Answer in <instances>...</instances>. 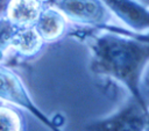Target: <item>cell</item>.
Listing matches in <instances>:
<instances>
[{
    "mask_svg": "<svg viewBox=\"0 0 149 131\" xmlns=\"http://www.w3.org/2000/svg\"><path fill=\"white\" fill-rule=\"evenodd\" d=\"M71 35L86 41L92 53L91 71L94 74L116 80L132 97L147 104L141 81L149 63V42L106 30L84 29Z\"/></svg>",
    "mask_w": 149,
    "mask_h": 131,
    "instance_id": "cell-1",
    "label": "cell"
},
{
    "mask_svg": "<svg viewBox=\"0 0 149 131\" xmlns=\"http://www.w3.org/2000/svg\"><path fill=\"white\" fill-rule=\"evenodd\" d=\"M144 131H149V107L147 110V122H146V130Z\"/></svg>",
    "mask_w": 149,
    "mask_h": 131,
    "instance_id": "cell-11",
    "label": "cell"
},
{
    "mask_svg": "<svg viewBox=\"0 0 149 131\" xmlns=\"http://www.w3.org/2000/svg\"><path fill=\"white\" fill-rule=\"evenodd\" d=\"M44 6V0H9L3 16L16 27H33Z\"/></svg>",
    "mask_w": 149,
    "mask_h": 131,
    "instance_id": "cell-7",
    "label": "cell"
},
{
    "mask_svg": "<svg viewBox=\"0 0 149 131\" xmlns=\"http://www.w3.org/2000/svg\"><path fill=\"white\" fill-rule=\"evenodd\" d=\"M8 1L9 0H0V17H2L5 15V12H6V7L8 5Z\"/></svg>",
    "mask_w": 149,
    "mask_h": 131,
    "instance_id": "cell-10",
    "label": "cell"
},
{
    "mask_svg": "<svg viewBox=\"0 0 149 131\" xmlns=\"http://www.w3.org/2000/svg\"><path fill=\"white\" fill-rule=\"evenodd\" d=\"M0 131H24V119L19 108L0 102Z\"/></svg>",
    "mask_w": 149,
    "mask_h": 131,
    "instance_id": "cell-9",
    "label": "cell"
},
{
    "mask_svg": "<svg viewBox=\"0 0 149 131\" xmlns=\"http://www.w3.org/2000/svg\"><path fill=\"white\" fill-rule=\"evenodd\" d=\"M48 5L56 7L68 22L85 29L100 30L113 16L102 0H52Z\"/></svg>",
    "mask_w": 149,
    "mask_h": 131,
    "instance_id": "cell-3",
    "label": "cell"
},
{
    "mask_svg": "<svg viewBox=\"0 0 149 131\" xmlns=\"http://www.w3.org/2000/svg\"><path fill=\"white\" fill-rule=\"evenodd\" d=\"M68 24V20L56 7L45 3L33 28L44 43H51L65 35Z\"/></svg>",
    "mask_w": 149,
    "mask_h": 131,
    "instance_id": "cell-6",
    "label": "cell"
},
{
    "mask_svg": "<svg viewBox=\"0 0 149 131\" xmlns=\"http://www.w3.org/2000/svg\"><path fill=\"white\" fill-rule=\"evenodd\" d=\"M43 44L44 42L33 27L19 28L12 38L10 51L22 58H31L42 50Z\"/></svg>",
    "mask_w": 149,
    "mask_h": 131,
    "instance_id": "cell-8",
    "label": "cell"
},
{
    "mask_svg": "<svg viewBox=\"0 0 149 131\" xmlns=\"http://www.w3.org/2000/svg\"><path fill=\"white\" fill-rule=\"evenodd\" d=\"M0 102L29 111L51 131H62L61 125L56 124L36 105L21 78L2 64H0Z\"/></svg>",
    "mask_w": 149,
    "mask_h": 131,
    "instance_id": "cell-2",
    "label": "cell"
},
{
    "mask_svg": "<svg viewBox=\"0 0 149 131\" xmlns=\"http://www.w3.org/2000/svg\"><path fill=\"white\" fill-rule=\"evenodd\" d=\"M147 110V104H142L129 96L114 112L88 123L85 131H144Z\"/></svg>",
    "mask_w": 149,
    "mask_h": 131,
    "instance_id": "cell-4",
    "label": "cell"
},
{
    "mask_svg": "<svg viewBox=\"0 0 149 131\" xmlns=\"http://www.w3.org/2000/svg\"><path fill=\"white\" fill-rule=\"evenodd\" d=\"M113 16L128 29L146 34L149 30V8L136 0H102Z\"/></svg>",
    "mask_w": 149,
    "mask_h": 131,
    "instance_id": "cell-5",
    "label": "cell"
}]
</instances>
